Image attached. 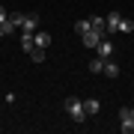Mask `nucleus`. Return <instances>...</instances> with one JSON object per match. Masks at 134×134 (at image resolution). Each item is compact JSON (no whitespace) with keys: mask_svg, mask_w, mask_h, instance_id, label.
Segmentation results:
<instances>
[{"mask_svg":"<svg viewBox=\"0 0 134 134\" xmlns=\"http://www.w3.org/2000/svg\"><path fill=\"white\" fill-rule=\"evenodd\" d=\"M66 113L72 116L75 122H83V119H86V110H83V101H81V98H75V96H69V98H66Z\"/></svg>","mask_w":134,"mask_h":134,"instance_id":"obj_1","label":"nucleus"},{"mask_svg":"<svg viewBox=\"0 0 134 134\" xmlns=\"http://www.w3.org/2000/svg\"><path fill=\"white\" fill-rule=\"evenodd\" d=\"M101 39H107L104 30H90L86 36H81V42H83V48H92V51H96L98 45H101Z\"/></svg>","mask_w":134,"mask_h":134,"instance_id":"obj_2","label":"nucleus"},{"mask_svg":"<svg viewBox=\"0 0 134 134\" xmlns=\"http://www.w3.org/2000/svg\"><path fill=\"white\" fill-rule=\"evenodd\" d=\"M119 128H122V134H131V131H134V116H131V107H119Z\"/></svg>","mask_w":134,"mask_h":134,"instance_id":"obj_3","label":"nucleus"},{"mask_svg":"<svg viewBox=\"0 0 134 134\" xmlns=\"http://www.w3.org/2000/svg\"><path fill=\"white\" fill-rule=\"evenodd\" d=\"M21 30H24V33H36V30H39V18L33 12H27L24 18H21Z\"/></svg>","mask_w":134,"mask_h":134,"instance_id":"obj_4","label":"nucleus"},{"mask_svg":"<svg viewBox=\"0 0 134 134\" xmlns=\"http://www.w3.org/2000/svg\"><path fill=\"white\" fill-rule=\"evenodd\" d=\"M119 21H122V15H119V12H110L107 18H104V27H107V33H119Z\"/></svg>","mask_w":134,"mask_h":134,"instance_id":"obj_5","label":"nucleus"},{"mask_svg":"<svg viewBox=\"0 0 134 134\" xmlns=\"http://www.w3.org/2000/svg\"><path fill=\"white\" fill-rule=\"evenodd\" d=\"M33 39H36V48H48V45H51V33H48V30H36Z\"/></svg>","mask_w":134,"mask_h":134,"instance_id":"obj_6","label":"nucleus"},{"mask_svg":"<svg viewBox=\"0 0 134 134\" xmlns=\"http://www.w3.org/2000/svg\"><path fill=\"white\" fill-rule=\"evenodd\" d=\"M98 57L101 60H110V54H113V42H107V39H101V45H98Z\"/></svg>","mask_w":134,"mask_h":134,"instance_id":"obj_7","label":"nucleus"},{"mask_svg":"<svg viewBox=\"0 0 134 134\" xmlns=\"http://www.w3.org/2000/svg\"><path fill=\"white\" fill-rule=\"evenodd\" d=\"M83 110H86V116H96L98 110H101V101L98 98H86L83 101Z\"/></svg>","mask_w":134,"mask_h":134,"instance_id":"obj_8","label":"nucleus"},{"mask_svg":"<svg viewBox=\"0 0 134 134\" xmlns=\"http://www.w3.org/2000/svg\"><path fill=\"white\" fill-rule=\"evenodd\" d=\"M21 48H24L27 54L36 48V39H33V33H24V36H21Z\"/></svg>","mask_w":134,"mask_h":134,"instance_id":"obj_9","label":"nucleus"},{"mask_svg":"<svg viewBox=\"0 0 134 134\" xmlns=\"http://www.w3.org/2000/svg\"><path fill=\"white\" fill-rule=\"evenodd\" d=\"M104 75L107 77H119V66H116L113 60H104Z\"/></svg>","mask_w":134,"mask_h":134,"instance_id":"obj_10","label":"nucleus"},{"mask_svg":"<svg viewBox=\"0 0 134 134\" xmlns=\"http://www.w3.org/2000/svg\"><path fill=\"white\" fill-rule=\"evenodd\" d=\"M90 72H96V75H98V72H104V60H101L98 54H96V57L90 60Z\"/></svg>","mask_w":134,"mask_h":134,"instance_id":"obj_11","label":"nucleus"},{"mask_svg":"<svg viewBox=\"0 0 134 134\" xmlns=\"http://www.w3.org/2000/svg\"><path fill=\"white\" fill-rule=\"evenodd\" d=\"M90 30H92L90 18H86V21H77V24H75V33H77V36H86V33H90Z\"/></svg>","mask_w":134,"mask_h":134,"instance_id":"obj_12","label":"nucleus"},{"mask_svg":"<svg viewBox=\"0 0 134 134\" xmlns=\"http://www.w3.org/2000/svg\"><path fill=\"white\" fill-rule=\"evenodd\" d=\"M30 60L33 63H45V48H33L30 51Z\"/></svg>","mask_w":134,"mask_h":134,"instance_id":"obj_13","label":"nucleus"},{"mask_svg":"<svg viewBox=\"0 0 134 134\" xmlns=\"http://www.w3.org/2000/svg\"><path fill=\"white\" fill-rule=\"evenodd\" d=\"M90 24H92V30H104V33H107V27H104V18H98V15H96V18H90Z\"/></svg>","mask_w":134,"mask_h":134,"instance_id":"obj_14","label":"nucleus"},{"mask_svg":"<svg viewBox=\"0 0 134 134\" xmlns=\"http://www.w3.org/2000/svg\"><path fill=\"white\" fill-rule=\"evenodd\" d=\"M131 30H134V24H131L128 18H122L119 21V33H131Z\"/></svg>","mask_w":134,"mask_h":134,"instance_id":"obj_15","label":"nucleus"},{"mask_svg":"<svg viewBox=\"0 0 134 134\" xmlns=\"http://www.w3.org/2000/svg\"><path fill=\"white\" fill-rule=\"evenodd\" d=\"M6 18H9V12H6L3 6H0V21H6Z\"/></svg>","mask_w":134,"mask_h":134,"instance_id":"obj_16","label":"nucleus"},{"mask_svg":"<svg viewBox=\"0 0 134 134\" xmlns=\"http://www.w3.org/2000/svg\"><path fill=\"white\" fill-rule=\"evenodd\" d=\"M0 27H3V21H0ZM0 36H3V30H0Z\"/></svg>","mask_w":134,"mask_h":134,"instance_id":"obj_17","label":"nucleus"},{"mask_svg":"<svg viewBox=\"0 0 134 134\" xmlns=\"http://www.w3.org/2000/svg\"><path fill=\"white\" fill-rule=\"evenodd\" d=\"M131 116H134V107H131Z\"/></svg>","mask_w":134,"mask_h":134,"instance_id":"obj_18","label":"nucleus"}]
</instances>
